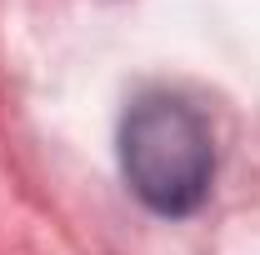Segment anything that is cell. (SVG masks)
<instances>
[{
    "label": "cell",
    "mask_w": 260,
    "mask_h": 255,
    "mask_svg": "<svg viewBox=\"0 0 260 255\" xmlns=\"http://www.w3.org/2000/svg\"><path fill=\"white\" fill-rule=\"evenodd\" d=\"M120 165L130 190L160 215H190L210 190L215 150L210 130L185 100L145 95L120 125Z\"/></svg>",
    "instance_id": "cell-1"
}]
</instances>
